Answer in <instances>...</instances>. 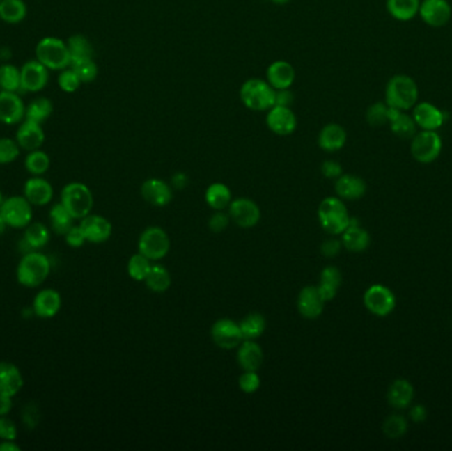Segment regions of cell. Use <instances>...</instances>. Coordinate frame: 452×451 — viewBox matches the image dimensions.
<instances>
[{"mask_svg": "<svg viewBox=\"0 0 452 451\" xmlns=\"http://www.w3.org/2000/svg\"><path fill=\"white\" fill-rule=\"evenodd\" d=\"M418 86L406 74H396L389 80L385 90V104L400 111L410 110L418 101Z\"/></svg>", "mask_w": 452, "mask_h": 451, "instance_id": "obj_1", "label": "cell"}, {"mask_svg": "<svg viewBox=\"0 0 452 451\" xmlns=\"http://www.w3.org/2000/svg\"><path fill=\"white\" fill-rule=\"evenodd\" d=\"M51 273L49 258L38 251L26 253L19 262L16 277L20 285L26 287H38Z\"/></svg>", "mask_w": 452, "mask_h": 451, "instance_id": "obj_2", "label": "cell"}, {"mask_svg": "<svg viewBox=\"0 0 452 451\" xmlns=\"http://www.w3.org/2000/svg\"><path fill=\"white\" fill-rule=\"evenodd\" d=\"M318 219L324 230L332 236L341 235L350 221L348 209L340 198H325L319 205Z\"/></svg>", "mask_w": 452, "mask_h": 451, "instance_id": "obj_3", "label": "cell"}, {"mask_svg": "<svg viewBox=\"0 0 452 451\" xmlns=\"http://www.w3.org/2000/svg\"><path fill=\"white\" fill-rule=\"evenodd\" d=\"M276 90L266 80L250 79L241 86L240 97L242 104L253 111H267L275 105Z\"/></svg>", "mask_w": 452, "mask_h": 451, "instance_id": "obj_4", "label": "cell"}, {"mask_svg": "<svg viewBox=\"0 0 452 451\" xmlns=\"http://www.w3.org/2000/svg\"><path fill=\"white\" fill-rule=\"evenodd\" d=\"M61 204L75 217V220L84 219L91 214L94 205L91 188L78 182L66 184L61 192Z\"/></svg>", "mask_w": 452, "mask_h": 451, "instance_id": "obj_5", "label": "cell"}, {"mask_svg": "<svg viewBox=\"0 0 452 451\" xmlns=\"http://www.w3.org/2000/svg\"><path fill=\"white\" fill-rule=\"evenodd\" d=\"M36 60L49 70H64L72 63L68 44L57 38H45L39 41L36 47Z\"/></svg>", "mask_w": 452, "mask_h": 451, "instance_id": "obj_6", "label": "cell"}, {"mask_svg": "<svg viewBox=\"0 0 452 451\" xmlns=\"http://www.w3.org/2000/svg\"><path fill=\"white\" fill-rule=\"evenodd\" d=\"M171 239L164 229L150 226L144 229L138 241V251L151 261L164 258L169 252Z\"/></svg>", "mask_w": 452, "mask_h": 451, "instance_id": "obj_7", "label": "cell"}, {"mask_svg": "<svg viewBox=\"0 0 452 451\" xmlns=\"http://www.w3.org/2000/svg\"><path fill=\"white\" fill-rule=\"evenodd\" d=\"M0 216L7 226L23 229L32 223V204L26 199V196H13L10 199L3 200L0 205Z\"/></svg>", "mask_w": 452, "mask_h": 451, "instance_id": "obj_8", "label": "cell"}, {"mask_svg": "<svg viewBox=\"0 0 452 451\" xmlns=\"http://www.w3.org/2000/svg\"><path fill=\"white\" fill-rule=\"evenodd\" d=\"M443 142L439 134L431 130H422L415 134L412 141V155L422 164H430L439 158Z\"/></svg>", "mask_w": 452, "mask_h": 451, "instance_id": "obj_9", "label": "cell"}, {"mask_svg": "<svg viewBox=\"0 0 452 451\" xmlns=\"http://www.w3.org/2000/svg\"><path fill=\"white\" fill-rule=\"evenodd\" d=\"M364 305L371 314L385 318L396 308V296L387 286L373 285L364 294Z\"/></svg>", "mask_w": 452, "mask_h": 451, "instance_id": "obj_10", "label": "cell"}, {"mask_svg": "<svg viewBox=\"0 0 452 451\" xmlns=\"http://www.w3.org/2000/svg\"><path fill=\"white\" fill-rule=\"evenodd\" d=\"M213 343L222 349H234L244 342L240 324L232 319H220L210 329Z\"/></svg>", "mask_w": 452, "mask_h": 451, "instance_id": "obj_11", "label": "cell"}, {"mask_svg": "<svg viewBox=\"0 0 452 451\" xmlns=\"http://www.w3.org/2000/svg\"><path fill=\"white\" fill-rule=\"evenodd\" d=\"M229 216L234 224L249 229L254 228L260 220V209L253 200L240 198L233 200L229 205Z\"/></svg>", "mask_w": 452, "mask_h": 451, "instance_id": "obj_12", "label": "cell"}, {"mask_svg": "<svg viewBox=\"0 0 452 451\" xmlns=\"http://www.w3.org/2000/svg\"><path fill=\"white\" fill-rule=\"evenodd\" d=\"M266 125L272 133L286 136L297 130V116L291 107L274 105L270 110H267Z\"/></svg>", "mask_w": 452, "mask_h": 451, "instance_id": "obj_13", "label": "cell"}, {"mask_svg": "<svg viewBox=\"0 0 452 451\" xmlns=\"http://www.w3.org/2000/svg\"><path fill=\"white\" fill-rule=\"evenodd\" d=\"M418 14L427 26L440 28L451 20L452 8L447 0H423Z\"/></svg>", "mask_w": 452, "mask_h": 451, "instance_id": "obj_14", "label": "cell"}, {"mask_svg": "<svg viewBox=\"0 0 452 451\" xmlns=\"http://www.w3.org/2000/svg\"><path fill=\"white\" fill-rule=\"evenodd\" d=\"M20 76H22V90L38 93L48 84L49 69L44 64H41L39 60H33V61H28L22 67Z\"/></svg>", "mask_w": 452, "mask_h": 451, "instance_id": "obj_15", "label": "cell"}, {"mask_svg": "<svg viewBox=\"0 0 452 451\" xmlns=\"http://www.w3.org/2000/svg\"><path fill=\"white\" fill-rule=\"evenodd\" d=\"M79 228L82 229L85 239L91 244H102L110 239L113 233L111 223L100 214H88L81 219Z\"/></svg>", "mask_w": 452, "mask_h": 451, "instance_id": "obj_16", "label": "cell"}, {"mask_svg": "<svg viewBox=\"0 0 452 451\" xmlns=\"http://www.w3.org/2000/svg\"><path fill=\"white\" fill-rule=\"evenodd\" d=\"M413 118L416 126L422 130L437 132L444 125L447 116L435 105L430 102H421L414 106Z\"/></svg>", "mask_w": 452, "mask_h": 451, "instance_id": "obj_17", "label": "cell"}, {"mask_svg": "<svg viewBox=\"0 0 452 451\" xmlns=\"http://www.w3.org/2000/svg\"><path fill=\"white\" fill-rule=\"evenodd\" d=\"M26 118L23 100L15 92H0V122L16 125Z\"/></svg>", "mask_w": 452, "mask_h": 451, "instance_id": "obj_18", "label": "cell"}, {"mask_svg": "<svg viewBox=\"0 0 452 451\" xmlns=\"http://www.w3.org/2000/svg\"><path fill=\"white\" fill-rule=\"evenodd\" d=\"M324 305L325 302L316 286H306L297 295V311L303 318H319L323 314Z\"/></svg>", "mask_w": 452, "mask_h": 451, "instance_id": "obj_19", "label": "cell"}, {"mask_svg": "<svg viewBox=\"0 0 452 451\" xmlns=\"http://www.w3.org/2000/svg\"><path fill=\"white\" fill-rule=\"evenodd\" d=\"M143 199L153 207H166L173 199L172 188L166 182L160 179H148L141 188Z\"/></svg>", "mask_w": 452, "mask_h": 451, "instance_id": "obj_20", "label": "cell"}, {"mask_svg": "<svg viewBox=\"0 0 452 451\" xmlns=\"http://www.w3.org/2000/svg\"><path fill=\"white\" fill-rule=\"evenodd\" d=\"M266 81L275 90L290 89L295 81V69L283 60L274 61L266 70Z\"/></svg>", "mask_w": 452, "mask_h": 451, "instance_id": "obj_21", "label": "cell"}, {"mask_svg": "<svg viewBox=\"0 0 452 451\" xmlns=\"http://www.w3.org/2000/svg\"><path fill=\"white\" fill-rule=\"evenodd\" d=\"M45 141V134L40 123L24 120L16 132V142L26 151L39 150Z\"/></svg>", "mask_w": 452, "mask_h": 451, "instance_id": "obj_22", "label": "cell"}, {"mask_svg": "<svg viewBox=\"0 0 452 451\" xmlns=\"http://www.w3.org/2000/svg\"><path fill=\"white\" fill-rule=\"evenodd\" d=\"M63 299L60 292L53 289H45L33 299V312L40 318L49 319L56 317L61 310Z\"/></svg>", "mask_w": 452, "mask_h": 451, "instance_id": "obj_23", "label": "cell"}, {"mask_svg": "<svg viewBox=\"0 0 452 451\" xmlns=\"http://www.w3.org/2000/svg\"><path fill=\"white\" fill-rule=\"evenodd\" d=\"M263 349L256 340H244L238 345L237 361L244 371L258 372L263 364Z\"/></svg>", "mask_w": 452, "mask_h": 451, "instance_id": "obj_24", "label": "cell"}, {"mask_svg": "<svg viewBox=\"0 0 452 451\" xmlns=\"http://www.w3.org/2000/svg\"><path fill=\"white\" fill-rule=\"evenodd\" d=\"M337 196L341 200H359L366 192V183L360 176L343 173L338 176L335 183Z\"/></svg>", "mask_w": 452, "mask_h": 451, "instance_id": "obj_25", "label": "cell"}, {"mask_svg": "<svg viewBox=\"0 0 452 451\" xmlns=\"http://www.w3.org/2000/svg\"><path fill=\"white\" fill-rule=\"evenodd\" d=\"M24 196L32 204L42 207L49 204L53 199L52 184L42 177H32L26 180L24 186Z\"/></svg>", "mask_w": 452, "mask_h": 451, "instance_id": "obj_26", "label": "cell"}, {"mask_svg": "<svg viewBox=\"0 0 452 451\" xmlns=\"http://www.w3.org/2000/svg\"><path fill=\"white\" fill-rule=\"evenodd\" d=\"M347 143V132L341 125H325L318 136V145L327 152H336Z\"/></svg>", "mask_w": 452, "mask_h": 451, "instance_id": "obj_27", "label": "cell"}, {"mask_svg": "<svg viewBox=\"0 0 452 451\" xmlns=\"http://www.w3.org/2000/svg\"><path fill=\"white\" fill-rule=\"evenodd\" d=\"M24 385V379L20 370L8 361L0 363V392L8 395V396H16Z\"/></svg>", "mask_w": 452, "mask_h": 451, "instance_id": "obj_28", "label": "cell"}, {"mask_svg": "<svg viewBox=\"0 0 452 451\" xmlns=\"http://www.w3.org/2000/svg\"><path fill=\"white\" fill-rule=\"evenodd\" d=\"M388 122L391 132L400 139H413L416 134V123L413 117L405 114L398 109L389 106Z\"/></svg>", "mask_w": 452, "mask_h": 451, "instance_id": "obj_29", "label": "cell"}, {"mask_svg": "<svg viewBox=\"0 0 452 451\" xmlns=\"http://www.w3.org/2000/svg\"><path fill=\"white\" fill-rule=\"evenodd\" d=\"M341 283H343V276L336 266L324 267L320 273V282L316 286L324 302L332 301L336 296Z\"/></svg>", "mask_w": 452, "mask_h": 451, "instance_id": "obj_30", "label": "cell"}, {"mask_svg": "<svg viewBox=\"0 0 452 451\" xmlns=\"http://www.w3.org/2000/svg\"><path fill=\"white\" fill-rule=\"evenodd\" d=\"M414 398V386L405 379H398L390 385L388 390V402L394 409H406L412 405Z\"/></svg>", "mask_w": 452, "mask_h": 451, "instance_id": "obj_31", "label": "cell"}, {"mask_svg": "<svg viewBox=\"0 0 452 451\" xmlns=\"http://www.w3.org/2000/svg\"><path fill=\"white\" fill-rule=\"evenodd\" d=\"M341 236V244L349 252H365L371 245L369 233L360 226H349Z\"/></svg>", "mask_w": 452, "mask_h": 451, "instance_id": "obj_32", "label": "cell"}, {"mask_svg": "<svg viewBox=\"0 0 452 451\" xmlns=\"http://www.w3.org/2000/svg\"><path fill=\"white\" fill-rule=\"evenodd\" d=\"M49 237L51 233L47 226L41 223H31L26 228V233L23 239L26 253L39 251L41 248H44L49 242Z\"/></svg>", "mask_w": 452, "mask_h": 451, "instance_id": "obj_33", "label": "cell"}, {"mask_svg": "<svg viewBox=\"0 0 452 451\" xmlns=\"http://www.w3.org/2000/svg\"><path fill=\"white\" fill-rule=\"evenodd\" d=\"M205 201L215 211H224L232 203V192L224 183H213L205 191Z\"/></svg>", "mask_w": 452, "mask_h": 451, "instance_id": "obj_34", "label": "cell"}, {"mask_svg": "<svg viewBox=\"0 0 452 451\" xmlns=\"http://www.w3.org/2000/svg\"><path fill=\"white\" fill-rule=\"evenodd\" d=\"M421 1L419 0H388L387 8L389 14L396 20L409 22L419 13Z\"/></svg>", "mask_w": 452, "mask_h": 451, "instance_id": "obj_35", "label": "cell"}, {"mask_svg": "<svg viewBox=\"0 0 452 451\" xmlns=\"http://www.w3.org/2000/svg\"><path fill=\"white\" fill-rule=\"evenodd\" d=\"M26 16L23 0H0V19L8 24L22 23Z\"/></svg>", "mask_w": 452, "mask_h": 451, "instance_id": "obj_36", "label": "cell"}, {"mask_svg": "<svg viewBox=\"0 0 452 451\" xmlns=\"http://www.w3.org/2000/svg\"><path fill=\"white\" fill-rule=\"evenodd\" d=\"M244 340H257L266 330V319L258 312H251L246 315L240 323Z\"/></svg>", "mask_w": 452, "mask_h": 451, "instance_id": "obj_37", "label": "cell"}, {"mask_svg": "<svg viewBox=\"0 0 452 451\" xmlns=\"http://www.w3.org/2000/svg\"><path fill=\"white\" fill-rule=\"evenodd\" d=\"M146 286L150 292L162 294L166 292L171 287L172 278L169 270L162 265H153L147 278L144 279Z\"/></svg>", "mask_w": 452, "mask_h": 451, "instance_id": "obj_38", "label": "cell"}, {"mask_svg": "<svg viewBox=\"0 0 452 451\" xmlns=\"http://www.w3.org/2000/svg\"><path fill=\"white\" fill-rule=\"evenodd\" d=\"M53 113V104L51 100L45 97L35 98L28 106L26 107V120L42 123L51 117Z\"/></svg>", "mask_w": 452, "mask_h": 451, "instance_id": "obj_39", "label": "cell"}, {"mask_svg": "<svg viewBox=\"0 0 452 451\" xmlns=\"http://www.w3.org/2000/svg\"><path fill=\"white\" fill-rule=\"evenodd\" d=\"M66 44H68V49H69V54H70L72 63L79 61V60L93 58V54H94L93 45H91V41L88 40L85 36L75 35V36L69 38V40Z\"/></svg>", "mask_w": 452, "mask_h": 451, "instance_id": "obj_40", "label": "cell"}, {"mask_svg": "<svg viewBox=\"0 0 452 451\" xmlns=\"http://www.w3.org/2000/svg\"><path fill=\"white\" fill-rule=\"evenodd\" d=\"M49 217H51L53 232L64 236L65 233L73 226V221H75V217L69 213L61 203L53 205L49 212Z\"/></svg>", "mask_w": 452, "mask_h": 451, "instance_id": "obj_41", "label": "cell"}, {"mask_svg": "<svg viewBox=\"0 0 452 451\" xmlns=\"http://www.w3.org/2000/svg\"><path fill=\"white\" fill-rule=\"evenodd\" d=\"M0 89L3 92L22 90L20 69L13 64H4L0 67Z\"/></svg>", "mask_w": 452, "mask_h": 451, "instance_id": "obj_42", "label": "cell"}, {"mask_svg": "<svg viewBox=\"0 0 452 451\" xmlns=\"http://www.w3.org/2000/svg\"><path fill=\"white\" fill-rule=\"evenodd\" d=\"M51 167V159L47 152L41 150H33L29 151L26 158V171L35 176H41L47 173Z\"/></svg>", "mask_w": 452, "mask_h": 451, "instance_id": "obj_43", "label": "cell"}, {"mask_svg": "<svg viewBox=\"0 0 452 451\" xmlns=\"http://www.w3.org/2000/svg\"><path fill=\"white\" fill-rule=\"evenodd\" d=\"M151 267H153L151 260H148L147 257H144L143 254L138 253V254H134L130 258L129 264H127V273L134 280L142 282V280L147 278Z\"/></svg>", "mask_w": 452, "mask_h": 451, "instance_id": "obj_44", "label": "cell"}, {"mask_svg": "<svg viewBox=\"0 0 452 451\" xmlns=\"http://www.w3.org/2000/svg\"><path fill=\"white\" fill-rule=\"evenodd\" d=\"M382 432L389 439H398L407 432V421L403 416L391 414L382 425Z\"/></svg>", "mask_w": 452, "mask_h": 451, "instance_id": "obj_45", "label": "cell"}, {"mask_svg": "<svg viewBox=\"0 0 452 451\" xmlns=\"http://www.w3.org/2000/svg\"><path fill=\"white\" fill-rule=\"evenodd\" d=\"M70 68L77 73L79 80L82 81V84L85 82H91L95 80L98 76V68L97 64L94 63L93 58H88V60H79V61H75L70 64Z\"/></svg>", "mask_w": 452, "mask_h": 451, "instance_id": "obj_46", "label": "cell"}, {"mask_svg": "<svg viewBox=\"0 0 452 451\" xmlns=\"http://www.w3.org/2000/svg\"><path fill=\"white\" fill-rule=\"evenodd\" d=\"M20 155V146L10 138L0 139V164H8L17 159Z\"/></svg>", "mask_w": 452, "mask_h": 451, "instance_id": "obj_47", "label": "cell"}, {"mask_svg": "<svg viewBox=\"0 0 452 451\" xmlns=\"http://www.w3.org/2000/svg\"><path fill=\"white\" fill-rule=\"evenodd\" d=\"M388 109L387 104L375 102L366 111V120L371 126L378 127L388 123Z\"/></svg>", "mask_w": 452, "mask_h": 451, "instance_id": "obj_48", "label": "cell"}, {"mask_svg": "<svg viewBox=\"0 0 452 451\" xmlns=\"http://www.w3.org/2000/svg\"><path fill=\"white\" fill-rule=\"evenodd\" d=\"M59 86L61 90H64L66 93H73L78 90V88L81 86L82 81L79 80L77 73L72 69V68H66L64 69L60 76H59Z\"/></svg>", "mask_w": 452, "mask_h": 451, "instance_id": "obj_49", "label": "cell"}, {"mask_svg": "<svg viewBox=\"0 0 452 451\" xmlns=\"http://www.w3.org/2000/svg\"><path fill=\"white\" fill-rule=\"evenodd\" d=\"M238 385H240V389L246 395L256 393L260 386L258 373L254 371H244V373L238 379Z\"/></svg>", "mask_w": 452, "mask_h": 451, "instance_id": "obj_50", "label": "cell"}, {"mask_svg": "<svg viewBox=\"0 0 452 451\" xmlns=\"http://www.w3.org/2000/svg\"><path fill=\"white\" fill-rule=\"evenodd\" d=\"M231 223V216L229 213H224V211H216L215 214H212V217L209 219V229L213 233H221L224 232Z\"/></svg>", "mask_w": 452, "mask_h": 451, "instance_id": "obj_51", "label": "cell"}, {"mask_svg": "<svg viewBox=\"0 0 452 451\" xmlns=\"http://www.w3.org/2000/svg\"><path fill=\"white\" fill-rule=\"evenodd\" d=\"M17 427L7 416H0V439L3 441H16Z\"/></svg>", "mask_w": 452, "mask_h": 451, "instance_id": "obj_52", "label": "cell"}, {"mask_svg": "<svg viewBox=\"0 0 452 451\" xmlns=\"http://www.w3.org/2000/svg\"><path fill=\"white\" fill-rule=\"evenodd\" d=\"M65 241L70 248H81L86 242V239L79 226H73L65 233Z\"/></svg>", "mask_w": 452, "mask_h": 451, "instance_id": "obj_53", "label": "cell"}, {"mask_svg": "<svg viewBox=\"0 0 452 451\" xmlns=\"http://www.w3.org/2000/svg\"><path fill=\"white\" fill-rule=\"evenodd\" d=\"M322 173L327 179H337L343 175V167L336 160H325L322 164Z\"/></svg>", "mask_w": 452, "mask_h": 451, "instance_id": "obj_54", "label": "cell"}, {"mask_svg": "<svg viewBox=\"0 0 452 451\" xmlns=\"http://www.w3.org/2000/svg\"><path fill=\"white\" fill-rule=\"evenodd\" d=\"M341 246H343V244L338 239H325L320 246V252L323 253V255L325 257H335L341 251Z\"/></svg>", "mask_w": 452, "mask_h": 451, "instance_id": "obj_55", "label": "cell"}, {"mask_svg": "<svg viewBox=\"0 0 452 451\" xmlns=\"http://www.w3.org/2000/svg\"><path fill=\"white\" fill-rule=\"evenodd\" d=\"M412 421L415 424H422L427 418V409L425 405H414L409 413Z\"/></svg>", "mask_w": 452, "mask_h": 451, "instance_id": "obj_56", "label": "cell"}, {"mask_svg": "<svg viewBox=\"0 0 452 451\" xmlns=\"http://www.w3.org/2000/svg\"><path fill=\"white\" fill-rule=\"evenodd\" d=\"M294 101L293 93L290 92V89H282V90H276L275 94V105H281V106H291Z\"/></svg>", "mask_w": 452, "mask_h": 451, "instance_id": "obj_57", "label": "cell"}, {"mask_svg": "<svg viewBox=\"0 0 452 451\" xmlns=\"http://www.w3.org/2000/svg\"><path fill=\"white\" fill-rule=\"evenodd\" d=\"M13 409V397L0 392V416H7Z\"/></svg>", "mask_w": 452, "mask_h": 451, "instance_id": "obj_58", "label": "cell"}, {"mask_svg": "<svg viewBox=\"0 0 452 451\" xmlns=\"http://www.w3.org/2000/svg\"><path fill=\"white\" fill-rule=\"evenodd\" d=\"M187 184H188V177H187L185 173H179L173 175V177H172V186L175 187V188L182 189V188L187 187Z\"/></svg>", "mask_w": 452, "mask_h": 451, "instance_id": "obj_59", "label": "cell"}, {"mask_svg": "<svg viewBox=\"0 0 452 451\" xmlns=\"http://www.w3.org/2000/svg\"><path fill=\"white\" fill-rule=\"evenodd\" d=\"M0 451H20V446L15 441H3L0 443Z\"/></svg>", "mask_w": 452, "mask_h": 451, "instance_id": "obj_60", "label": "cell"}, {"mask_svg": "<svg viewBox=\"0 0 452 451\" xmlns=\"http://www.w3.org/2000/svg\"><path fill=\"white\" fill-rule=\"evenodd\" d=\"M272 3L274 4H278V6H283V4H287V3H290L291 0H272Z\"/></svg>", "mask_w": 452, "mask_h": 451, "instance_id": "obj_61", "label": "cell"}, {"mask_svg": "<svg viewBox=\"0 0 452 451\" xmlns=\"http://www.w3.org/2000/svg\"><path fill=\"white\" fill-rule=\"evenodd\" d=\"M6 226H7V224L4 223V220H3V217L0 216V235L4 232V229H6Z\"/></svg>", "mask_w": 452, "mask_h": 451, "instance_id": "obj_62", "label": "cell"}, {"mask_svg": "<svg viewBox=\"0 0 452 451\" xmlns=\"http://www.w3.org/2000/svg\"><path fill=\"white\" fill-rule=\"evenodd\" d=\"M1 203H3V195H1V191H0V205H1Z\"/></svg>", "mask_w": 452, "mask_h": 451, "instance_id": "obj_63", "label": "cell"}]
</instances>
